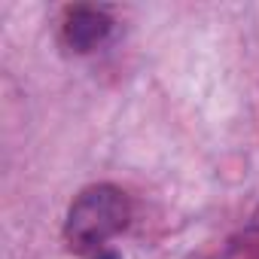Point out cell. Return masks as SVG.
I'll use <instances>...</instances> for the list:
<instances>
[{"mask_svg": "<svg viewBox=\"0 0 259 259\" xmlns=\"http://www.w3.org/2000/svg\"><path fill=\"white\" fill-rule=\"evenodd\" d=\"M128 217H132V207H128V198L122 189L107 186V183L89 186L70 204L64 235L73 250L92 253L104 247L110 238H116L128 226Z\"/></svg>", "mask_w": 259, "mask_h": 259, "instance_id": "1", "label": "cell"}, {"mask_svg": "<svg viewBox=\"0 0 259 259\" xmlns=\"http://www.w3.org/2000/svg\"><path fill=\"white\" fill-rule=\"evenodd\" d=\"M110 31H113V22L107 10H98V7H67L64 10L61 40L76 52H92L95 46L107 40Z\"/></svg>", "mask_w": 259, "mask_h": 259, "instance_id": "2", "label": "cell"}]
</instances>
